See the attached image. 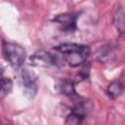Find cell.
<instances>
[{"instance_id":"6da1fadb","label":"cell","mask_w":125,"mask_h":125,"mask_svg":"<svg viewBox=\"0 0 125 125\" xmlns=\"http://www.w3.org/2000/svg\"><path fill=\"white\" fill-rule=\"evenodd\" d=\"M54 49L59 52L66 63L72 67L85 62L90 55V48L88 46L77 43H62L56 46Z\"/></svg>"},{"instance_id":"7a4b0ae2","label":"cell","mask_w":125,"mask_h":125,"mask_svg":"<svg viewBox=\"0 0 125 125\" xmlns=\"http://www.w3.org/2000/svg\"><path fill=\"white\" fill-rule=\"evenodd\" d=\"M2 54L5 60L15 69H19L25 60V50L19 44L12 42H4Z\"/></svg>"},{"instance_id":"3957f363","label":"cell","mask_w":125,"mask_h":125,"mask_svg":"<svg viewBox=\"0 0 125 125\" xmlns=\"http://www.w3.org/2000/svg\"><path fill=\"white\" fill-rule=\"evenodd\" d=\"M21 84L24 89V93L29 98H33L38 90V77L33 72L26 68L21 71Z\"/></svg>"},{"instance_id":"277c9868","label":"cell","mask_w":125,"mask_h":125,"mask_svg":"<svg viewBox=\"0 0 125 125\" xmlns=\"http://www.w3.org/2000/svg\"><path fill=\"white\" fill-rule=\"evenodd\" d=\"M78 18V13H64L57 15L52 21L56 22L62 31L72 32L76 29V21Z\"/></svg>"},{"instance_id":"5b68a950","label":"cell","mask_w":125,"mask_h":125,"mask_svg":"<svg viewBox=\"0 0 125 125\" xmlns=\"http://www.w3.org/2000/svg\"><path fill=\"white\" fill-rule=\"evenodd\" d=\"M29 64L33 66L48 67L57 64V57L46 51H37L29 58Z\"/></svg>"},{"instance_id":"8992f818","label":"cell","mask_w":125,"mask_h":125,"mask_svg":"<svg viewBox=\"0 0 125 125\" xmlns=\"http://www.w3.org/2000/svg\"><path fill=\"white\" fill-rule=\"evenodd\" d=\"M89 111V107H88V103L83 102L80 103L78 104H76L71 112L67 115L66 119H65V124H80L83 122V120L85 119V117L87 116Z\"/></svg>"},{"instance_id":"52a82bcc","label":"cell","mask_w":125,"mask_h":125,"mask_svg":"<svg viewBox=\"0 0 125 125\" xmlns=\"http://www.w3.org/2000/svg\"><path fill=\"white\" fill-rule=\"evenodd\" d=\"M56 89L59 93L66 96V97H75L77 93L74 89V84L68 80H59L56 83Z\"/></svg>"},{"instance_id":"ba28073f","label":"cell","mask_w":125,"mask_h":125,"mask_svg":"<svg viewBox=\"0 0 125 125\" xmlns=\"http://www.w3.org/2000/svg\"><path fill=\"white\" fill-rule=\"evenodd\" d=\"M123 92V84L118 81V80H114L112 81L106 89V94L110 99H116L118 98Z\"/></svg>"},{"instance_id":"9c48e42d","label":"cell","mask_w":125,"mask_h":125,"mask_svg":"<svg viewBox=\"0 0 125 125\" xmlns=\"http://www.w3.org/2000/svg\"><path fill=\"white\" fill-rule=\"evenodd\" d=\"M13 87V81L8 78L3 76V73L0 72V99L5 98L12 90Z\"/></svg>"},{"instance_id":"30bf717a","label":"cell","mask_w":125,"mask_h":125,"mask_svg":"<svg viewBox=\"0 0 125 125\" xmlns=\"http://www.w3.org/2000/svg\"><path fill=\"white\" fill-rule=\"evenodd\" d=\"M113 23L119 32L122 33L124 31V10L122 7H120L115 12L113 17Z\"/></svg>"}]
</instances>
